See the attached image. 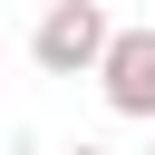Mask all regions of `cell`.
I'll return each instance as SVG.
<instances>
[{
    "instance_id": "6da1fadb",
    "label": "cell",
    "mask_w": 155,
    "mask_h": 155,
    "mask_svg": "<svg viewBox=\"0 0 155 155\" xmlns=\"http://www.w3.org/2000/svg\"><path fill=\"white\" fill-rule=\"evenodd\" d=\"M107 39H116L107 0H48V10H39V29H29V58H39L48 78H97Z\"/></svg>"
},
{
    "instance_id": "7a4b0ae2",
    "label": "cell",
    "mask_w": 155,
    "mask_h": 155,
    "mask_svg": "<svg viewBox=\"0 0 155 155\" xmlns=\"http://www.w3.org/2000/svg\"><path fill=\"white\" fill-rule=\"evenodd\" d=\"M97 87H107V107H116V116L155 126V19H136V29H116V39H107Z\"/></svg>"
},
{
    "instance_id": "3957f363",
    "label": "cell",
    "mask_w": 155,
    "mask_h": 155,
    "mask_svg": "<svg viewBox=\"0 0 155 155\" xmlns=\"http://www.w3.org/2000/svg\"><path fill=\"white\" fill-rule=\"evenodd\" d=\"M68 155H107V145H68Z\"/></svg>"
}]
</instances>
